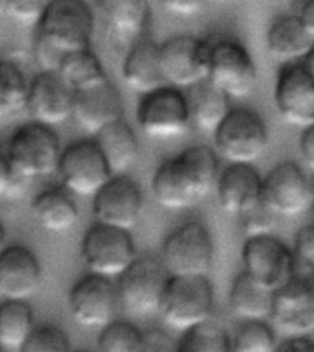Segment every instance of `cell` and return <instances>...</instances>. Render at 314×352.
Returning <instances> with one entry per match:
<instances>
[{
	"instance_id": "obj_37",
	"label": "cell",
	"mask_w": 314,
	"mask_h": 352,
	"mask_svg": "<svg viewBox=\"0 0 314 352\" xmlns=\"http://www.w3.org/2000/svg\"><path fill=\"white\" fill-rule=\"evenodd\" d=\"M240 218H242V229L248 238L268 236L272 234L275 227V214L262 201L242 214Z\"/></svg>"
},
{
	"instance_id": "obj_5",
	"label": "cell",
	"mask_w": 314,
	"mask_h": 352,
	"mask_svg": "<svg viewBox=\"0 0 314 352\" xmlns=\"http://www.w3.org/2000/svg\"><path fill=\"white\" fill-rule=\"evenodd\" d=\"M213 135L218 155L229 164L253 166L268 148L266 124L255 111L246 107L229 109Z\"/></svg>"
},
{
	"instance_id": "obj_35",
	"label": "cell",
	"mask_w": 314,
	"mask_h": 352,
	"mask_svg": "<svg viewBox=\"0 0 314 352\" xmlns=\"http://www.w3.org/2000/svg\"><path fill=\"white\" fill-rule=\"evenodd\" d=\"M143 336L134 323L115 319L98 336V352H140Z\"/></svg>"
},
{
	"instance_id": "obj_16",
	"label": "cell",
	"mask_w": 314,
	"mask_h": 352,
	"mask_svg": "<svg viewBox=\"0 0 314 352\" xmlns=\"http://www.w3.org/2000/svg\"><path fill=\"white\" fill-rule=\"evenodd\" d=\"M270 323L289 338H303L314 332V289L311 278L296 277L273 292Z\"/></svg>"
},
{
	"instance_id": "obj_10",
	"label": "cell",
	"mask_w": 314,
	"mask_h": 352,
	"mask_svg": "<svg viewBox=\"0 0 314 352\" xmlns=\"http://www.w3.org/2000/svg\"><path fill=\"white\" fill-rule=\"evenodd\" d=\"M56 173L65 190L93 197L111 179V172L93 139L76 140L61 150Z\"/></svg>"
},
{
	"instance_id": "obj_32",
	"label": "cell",
	"mask_w": 314,
	"mask_h": 352,
	"mask_svg": "<svg viewBox=\"0 0 314 352\" xmlns=\"http://www.w3.org/2000/svg\"><path fill=\"white\" fill-rule=\"evenodd\" d=\"M28 81L17 65L0 59V120L26 107Z\"/></svg>"
},
{
	"instance_id": "obj_3",
	"label": "cell",
	"mask_w": 314,
	"mask_h": 352,
	"mask_svg": "<svg viewBox=\"0 0 314 352\" xmlns=\"http://www.w3.org/2000/svg\"><path fill=\"white\" fill-rule=\"evenodd\" d=\"M215 258V245L207 227L187 221L165 238L161 264L169 277H207Z\"/></svg>"
},
{
	"instance_id": "obj_2",
	"label": "cell",
	"mask_w": 314,
	"mask_h": 352,
	"mask_svg": "<svg viewBox=\"0 0 314 352\" xmlns=\"http://www.w3.org/2000/svg\"><path fill=\"white\" fill-rule=\"evenodd\" d=\"M207 43V81L227 98H248L257 85L255 61L235 37L213 35Z\"/></svg>"
},
{
	"instance_id": "obj_46",
	"label": "cell",
	"mask_w": 314,
	"mask_h": 352,
	"mask_svg": "<svg viewBox=\"0 0 314 352\" xmlns=\"http://www.w3.org/2000/svg\"><path fill=\"white\" fill-rule=\"evenodd\" d=\"M303 65L307 67V70L313 74L314 78V43H313V47H311V50H308L307 56H305V59H303Z\"/></svg>"
},
{
	"instance_id": "obj_31",
	"label": "cell",
	"mask_w": 314,
	"mask_h": 352,
	"mask_svg": "<svg viewBox=\"0 0 314 352\" xmlns=\"http://www.w3.org/2000/svg\"><path fill=\"white\" fill-rule=\"evenodd\" d=\"M35 329L34 310L24 300H0V346L21 351Z\"/></svg>"
},
{
	"instance_id": "obj_40",
	"label": "cell",
	"mask_w": 314,
	"mask_h": 352,
	"mask_svg": "<svg viewBox=\"0 0 314 352\" xmlns=\"http://www.w3.org/2000/svg\"><path fill=\"white\" fill-rule=\"evenodd\" d=\"M140 352H176V343L163 330H148L143 336V351Z\"/></svg>"
},
{
	"instance_id": "obj_20",
	"label": "cell",
	"mask_w": 314,
	"mask_h": 352,
	"mask_svg": "<svg viewBox=\"0 0 314 352\" xmlns=\"http://www.w3.org/2000/svg\"><path fill=\"white\" fill-rule=\"evenodd\" d=\"M72 118L76 124L94 137L102 129L118 120H124L123 94L111 81L74 94Z\"/></svg>"
},
{
	"instance_id": "obj_39",
	"label": "cell",
	"mask_w": 314,
	"mask_h": 352,
	"mask_svg": "<svg viewBox=\"0 0 314 352\" xmlns=\"http://www.w3.org/2000/svg\"><path fill=\"white\" fill-rule=\"evenodd\" d=\"M45 6H47V2H6V13L8 17L13 19L15 23L19 24H39L43 17V12H45Z\"/></svg>"
},
{
	"instance_id": "obj_38",
	"label": "cell",
	"mask_w": 314,
	"mask_h": 352,
	"mask_svg": "<svg viewBox=\"0 0 314 352\" xmlns=\"http://www.w3.org/2000/svg\"><path fill=\"white\" fill-rule=\"evenodd\" d=\"M294 260L296 266H303L311 275H314V223L302 227L294 240Z\"/></svg>"
},
{
	"instance_id": "obj_17",
	"label": "cell",
	"mask_w": 314,
	"mask_h": 352,
	"mask_svg": "<svg viewBox=\"0 0 314 352\" xmlns=\"http://www.w3.org/2000/svg\"><path fill=\"white\" fill-rule=\"evenodd\" d=\"M261 201L275 216H297L311 207L308 177L296 162H281L262 177Z\"/></svg>"
},
{
	"instance_id": "obj_43",
	"label": "cell",
	"mask_w": 314,
	"mask_h": 352,
	"mask_svg": "<svg viewBox=\"0 0 314 352\" xmlns=\"http://www.w3.org/2000/svg\"><path fill=\"white\" fill-rule=\"evenodd\" d=\"M275 352H314V341L307 336L303 338H286L275 346Z\"/></svg>"
},
{
	"instance_id": "obj_1",
	"label": "cell",
	"mask_w": 314,
	"mask_h": 352,
	"mask_svg": "<svg viewBox=\"0 0 314 352\" xmlns=\"http://www.w3.org/2000/svg\"><path fill=\"white\" fill-rule=\"evenodd\" d=\"M93 30L94 13L89 4L80 0H54L45 6L35 39L61 56H69L91 48Z\"/></svg>"
},
{
	"instance_id": "obj_14",
	"label": "cell",
	"mask_w": 314,
	"mask_h": 352,
	"mask_svg": "<svg viewBox=\"0 0 314 352\" xmlns=\"http://www.w3.org/2000/svg\"><path fill=\"white\" fill-rule=\"evenodd\" d=\"M143 212V190L132 177L115 175L93 196L94 223L129 232Z\"/></svg>"
},
{
	"instance_id": "obj_48",
	"label": "cell",
	"mask_w": 314,
	"mask_h": 352,
	"mask_svg": "<svg viewBox=\"0 0 314 352\" xmlns=\"http://www.w3.org/2000/svg\"><path fill=\"white\" fill-rule=\"evenodd\" d=\"M308 190H311V207L314 208V173L308 177Z\"/></svg>"
},
{
	"instance_id": "obj_9",
	"label": "cell",
	"mask_w": 314,
	"mask_h": 352,
	"mask_svg": "<svg viewBox=\"0 0 314 352\" xmlns=\"http://www.w3.org/2000/svg\"><path fill=\"white\" fill-rule=\"evenodd\" d=\"M137 258L132 234L94 223L82 240V260L87 272L98 277H121Z\"/></svg>"
},
{
	"instance_id": "obj_50",
	"label": "cell",
	"mask_w": 314,
	"mask_h": 352,
	"mask_svg": "<svg viewBox=\"0 0 314 352\" xmlns=\"http://www.w3.org/2000/svg\"><path fill=\"white\" fill-rule=\"evenodd\" d=\"M311 284H313V289H314V275H313V277H311Z\"/></svg>"
},
{
	"instance_id": "obj_4",
	"label": "cell",
	"mask_w": 314,
	"mask_h": 352,
	"mask_svg": "<svg viewBox=\"0 0 314 352\" xmlns=\"http://www.w3.org/2000/svg\"><path fill=\"white\" fill-rule=\"evenodd\" d=\"M215 289L207 277H170L159 314L165 324L185 334L211 319Z\"/></svg>"
},
{
	"instance_id": "obj_18",
	"label": "cell",
	"mask_w": 314,
	"mask_h": 352,
	"mask_svg": "<svg viewBox=\"0 0 314 352\" xmlns=\"http://www.w3.org/2000/svg\"><path fill=\"white\" fill-rule=\"evenodd\" d=\"M43 283L37 254L26 245H6L0 253V300L28 302Z\"/></svg>"
},
{
	"instance_id": "obj_13",
	"label": "cell",
	"mask_w": 314,
	"mask_h": 352,
	"mask_svg": "<svg viewBox=\"0 0 314 352\" xmlns=\"http://www.w3.org/2000/svg\"><path fill=\"white\" fill-rule=\"evenodd\" d=\"M69 308L76 323L87 329H105L121 308L116 284L111 278L87 273L70 288Z\"/></svg>"
},
{
	"instance_id": "obj_51",
	"label": "cell",
	"mask_w": 314,
	"mask_h": 352,
	"mask_svg": "<svg viewBox=\"0 0 314 352\" xmlns=\"http://www.w3.org/2000/svg\"><path fill=\"white\" fill-rule=\"evenodd\" d=\"M0 352H4V349H2V346H0Z\"/></svg>"
},
{
	"instance_id": "obj_8",
	"label": "cell",
	"mask_w": 314,
	"mask_h": 352,
	"mask_svg": "<svg viewBox=\"0 0 314 352\" xmlns=\"http://www.w3.org/2000/svg\"><path fill=\"white\" fill-rule=\"evenodd\" d=\"M240 258L246 275L270 292H278L296 277L292 249L273 234L246 238Z\"/></svg>"
},
{
	"instance_id": "obj_24",
	"label": "cell",
	"mask_w": 314,
	"mask_h": 352,
	"mask_svg": "<svg viewBox=\"0 0 314 352\" xmlns=\"http://www.w3.org/2000/svg\"><path fill=\"white\" fill-rule=\"evenodd\" d=\"M124 85L134 93L146 96L167 87L159 61V45L151 39H140L126 52L123 63Z\"/></svg>"
},
{
	"instance_id": "obj_47",
	"label": "cell",
	"mask_w": 314,
	"mask_h": 352,
	"mask_svg": "<svg viewBox=\"0 0 314 352\" xmlns=\"http://www.w3.org/2000/svg\"><path fill=\"white\" fill-rule=\"evenodd\" d=\"M4 248H6V229H4L2 221H0V253H2Z\"/></svg>"
},
{
	"instance_id": "obj_41",
	"label": "cell",
	"mask_w": 314,
	"mask_h": 352,
	"mask_svg": "<svg viewBox=\"0 0 314 352\" xmlns=\"http://www.w3.org/2000/svg\"><path fill=\"white\" fill-rule=\"evenodd\" d=\"M163 8H167L176 17L189 19L202 12L204 2H198V0H170V2H163Z\"/></svg>"
},
{
	"instance_id": "obj_45",
	"label": "cell",
	"mask_w": 314,
	"mask_h": 352,
	"mask_svg": "<svg viewBox=\"0 0 314 352\" xmlns=\"http://www.w3.org/2000/svg\"><path fill=\"white\" fill-rule=\"evenodd\" d=\"M297 19L302 21L303 28L307 30V34L314 39V0L303 2L302 10L296 13Z\"/></svg>"
},
{
	"instance_id": "obj_42",
	"label": "cell",
	"mask_w": 314,
	"mask_h": 352,
	"mask_svg": "<svg viewBox=\"0 0 314 352\" xmlns=\"http://www.w3.org/2000/svg\"><path fill=\"white\" fill-rule=\"evenodd\" d=\"M300 155L305 166L314 173V124L305 127L300 135Z\"/></svg>"
},
{
	"instance_id": "obj_27",
	"label": "cell",
	"mask_w": 314,
	"mask_h": 352,
	"mask_svg": "<svg viewBox=\"0 0 314 352\" xmlns=\"http://www.w3.org/2000/svg\"><path fill=\"white\" fill-rule=\"evenodd\" d=\"M183 94L189 124L205 133H215L216 127L220 126L229 113V98L207 80L187 89Z\"/></svg>"
},
{
	"instance_id": "obj_21",
	"label": "cell",
	"mask_w": 314,
	"mask_h": 352,
	"mask_svg": "<svg viewBox=\"0 0 314 352\" xmlns=\"http://www.w3.org/2000/svg\"><path fill=\"white\" fill-rule=\"evenodd\" d=\"M151 196L159 207L183 210L204 199L180 155L165 159L151 177Z\"/></svg>"
},
{
	"instance_id": "obj_33",
	"label": "cell",
	"mask_w": 314,
	"mask_h": 352,
	"mask_svg": "<svg viewBox=\"0 0 314 352\" xmlns=\"http://www.w3.org/2000/svg\"><path fill=\"white\" fill-rule=\"evenodd\" d=\"M176 352H231V338L220 324L209 319L187 330L176 345Z\"/></svg>"
},
{
	"instance_id": "obj_19",
	"label": "cell",
	"mask_w": 314,
	"mask_h": 352,
	"mask_svg": "<svg viewBox=\"0 0 314 352\" xmlns=\"http://www.w3.org/2000/svg\"><path fill=\"white\" fill-rule=\"evenodd\" d=\"M74 93L58 74L41 72L28 83L26 109L37 124L52 127L72 116Z\"/></svg>"
},
{
	"instance_id": "obj_25",
	"label": "cell",
	"mask_w": 314,
	"mask_h": 352,
	"mask_svg": "<svg viewBox=\"0 0 314 352\" xmlns=\"http://www.w3.org/2000/svg\"><path fill=\"white\" fill-rule=\"evenodd\" d=\"M314 39L303 28L296 13H285L273 19L266 34V50L273 61L283 65L302 63L313 47Z\"/></svg>"
},
{
	"instance_id": "obj_7",
	"label": "cell",
	"mask_w": 314,
	"mask_h": 352,
	"mask_svg": "<svg viewBox=\"0 0 314 352\" xmlns=\"http://www.w3.org/2000/svg\"><path fill=\"white\" fill-rule=\"evenodd\" d=\"M6 155L13 170L32 181L35 177H47L56 173L61 157V144L52 127L30 122L15 129Z\"/></svg>"
},
{
	"instance_id": "obj_52",
	"label": "cell",
	"mask_w": 314,
	"mask_h": 352,
	"mask_svg": "<svg viewBox=\"0 0 314 352\" xmlns=\"http://www.w3.org/2000/svg\"><path fill=\"white\" fill-rule=\"evenodd\" d=\"M76 352H89V351H76Z\"/></svg>"
},
{
	"instance_id": "obj_12",
	"label": "cell",
	"mask_w": 314,
	"mask_h": 352,
	"mask_svg": "<svg viewBox=\"0 0 314 352\" xmlns=\"http://www.w3.org/2000/svg\"><path fill=\"white\" fill-rule=\"evenodd\" d=\"M165 83L178 91L207 80V43L192 35H178L159 45Z\"/></svg>"
},
{
	"instance_id": "obj_29",
	"label": "cell",
	"mask_w": 314,
	"mask_h": 352,
	"mask_svg": "<svg viewBox=\"0 0 314 352\" xmlns=\"http://www.w3.org/2000/svg\"><path fill=\"white\" fill-rule=\"evenodd\" d=\"M273 292L251 280L244 272L239 273L229 289V308L242 321H270Z\"/></svg>"
},
{
	"instance_id": "obj_23",
	"label": "cell",
	"mask_w": 314,
	"mask_h": 352,
	"mask_svg": "<svg viewBox=\"0 0 314 352\" xmlns=\"http://www.w3.org/2000/svg\"><path fill=\"white\" fill-rule=\"evenodd\" d=\"M105 28L109 41L116 50H126L143 39L145 30L150 23V6L145 0H113L104 2Z\"/></svg>"
},
{
	"instance_id": "obj_30",
	"label": "cell",
	"mask_w": 314,
	"mask_h": 352,
	"mask_svg": "<svg viewBox=\"0 0 314 352\" xmlns=\"http://www.w3.org/2000/svg\"><path fill=\"white\" fill-rule=\"evenodd\" d=\"M58 76L74 94L89 91V89H94V87L109 81L100 59L91 48L82 50V52L69 54L59 67Z\"/></svg>"
},
{
	"instance_id": "obj_49",
	"label": "cell",
	"mask_w": 314,
	"mask_h": 352,
	"mask_svg": "<svg viewBox=\"0 0 314 352\" xmlns=\"http://www.w3.org/2000/svg\"><path fill=\"white\" fill-rule=\"evenodd\" d=\"M4 10H6V2H0V15L4 13Z\"/></svg>"
},
{
	"instance_id": "obj_34",
	"label": "cell",
	"mask_w": 314,
	"mask_h": 352,
	"mask_svg": "<svg viewBox=\"0 0 314 352\" xmlns=\"http://www.w3.org/2000/svg\"><path fill=\"white\" fill-rule=\"evenodd\" d=\"M231 338V352H275V332L264 321H242Z\"/></svg>"
},
{
	"instance_id": "obj_36",
	"label": "cell",
	"mask_w": 314,
	"mask_h": 352,
	"mask_svg": "<svg viewBox=\"0 0 314 352\" xmlns=\"http://www.w3.org/2000/svg\"><path fill=\"white\" fill-rule=\"evenodd\" d=\"M19 352H72L67 332L54 324L35 327Z\"/></svg>"
},
{
	"instance_id": "obj_15",
	"label": "cell",
	"mask_w": 314,
	"mask_h": 352,
	"mask_svg": "<svg viewBox=\"0 0 314 352\" xmlns=\"http://www.w3.org/2000/svg\"><path fill=\"white\" fill-rule=\"evenodd\" d=\"M273 104L286 124L308 127L314 124V78L302 63L283 65L278 72Z\"/></svg>"
},
{
	"instance_id": "obj_11",
	"label": "cell",
	"mask_w": 314,
	"mask_h": 352,
	"mask_svg": "<svg viewBox=\"0 0 314 352\" xmlns=\"http://www.w3.org/2000/svg\"><path fill=\"white\" fill-rule=\"evenodd\" d=\"M137 126L150 139H174L189 129V113L183 91L161 87L143 96L137 107Z\"/></svg>"
},
{
	"instance_id": "obj_44",
	"label": "cell",
	"mask_w": 314,
	"mask_h": 352,
	"mask_svg": "<svg viewBox=\"0 0 314 352\" xmlns=\"http://www.w3.org/2000/svg\"><path fill=\"white\" fill-rule=\"evenodd\" d=\"M13 168L10 164L6 151L0 150V197L6 196L8 186H10V179H12Z\"/></svg>"
},
{
	"instance_id": "obj_22",
	"label": "cell",
	"mask_w": 314,
	"mask_h": 352,
	"mask_svg": "<svg viewBox=\"0 0 314 352\" xmlns=\"http://www.w3.org/2000/svg\"><path fill=\"white\" fill-rule=\"evenodd\" d=\"M262 177L250 164H227L216 179L220 207L229 214L242 216L261 203Z\"/></svg>"
},
{
	"instance_id": "obj_26",
	"label": "cell",
	"mask_w": 314,
	"mask_h": 352,
	"mask_svg": "<svg viewBox=\"0 0 314 352\" xmlns=\"http://www.w3.org/2000/svg\"><path fill=\"white\" fill-rule=\"evenodd\" d=\"M93 140L109 168L111 177L124 175L137 161L139 140L126 120H118L107 126L98 135H94Z\"/></svg>"
},
{
	"instance_id": "obj_6",
	"label": "cell",
	"mask_w": 314,
	"mask_h": 352,
	"mask_svg": "<svg viewBox=\"0 0 314 352\" xmlns=\"http://www.w3.org/2000/svg\"><path fill=\"white\" fill-rule=\"evenodd\" d=\"M169 273L156 256H139L118 277L116 292L126 312L137 318H148L159 312L165 292L169 286Z\"/></svg>"
},
{
	"instance_id": "obj_28",
	"label": "cell",
	"mask_w": 314,
	"mask_h": 352,
	"mask_svg": "<svg viewBox=\"0 0 314 352\" xmlns=\"http://www.w3.org/2000/svg\"><path fill=\"white\" fill-rule=\"evenodd\" d=\"M32 216L41 229L61 234L78 223L80 210L63 188H48L34 197Z\"/></svg>"
}]
</instances>
